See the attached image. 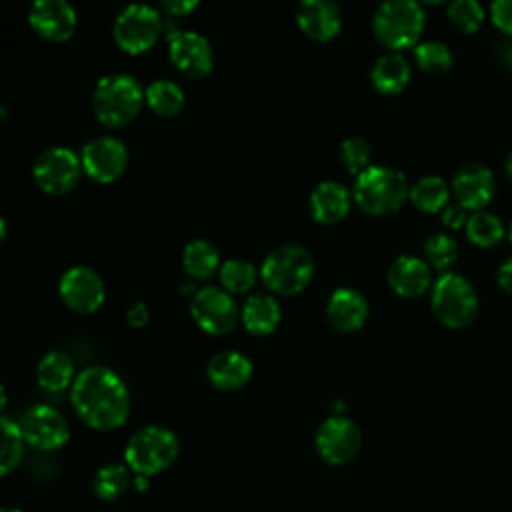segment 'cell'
<instances>
[{"instance_id": "1", "label": "cell", "mask_w": 512, "mask_h": 512, "mask_svg": "<svg viewBox=\"0 0 512 512\" xmlns=\"http://www.w3.org/2000/svg\"><path fill=\"white\" fill-rule=\"evenodd\" d=\"M76 414L96 430L120 428L130 412V396L120 376L106 366L84 368L70 386Z\"/></svg>"}, {"instance_id": "2", "label": "cell", "mask_w": 512, "mask_h": 512, "mask_svg": "<svg viewBox=\"0 0 512 512\" xmlns=\"http://www.w3.org/2000/svg\"><path fill=\"white\" fill-rule=\"evenodd\" d=\"M144 100L146 94L134 76L114 72L96 82L92 92V110L102 124L120 128L138 116Z\"/></svg>"}, {"instance_id": "3", "label": "cell", "mask_w": 512, "mask_h": 512, "mask_svg": "<svg viewBox=\"0 0 512 512\" xmlns=\"http://www.w3.org/2000/svg\"><path fill=\"white\" fill-rule=\"evenodd\" d=\"M410 186L406 176L390 166H368L352 186V198L358 208L372 216L396 212L408 198Z\"/></svg>"}, {"instance_id": "4", "label": "cell", "mask_w": 512, "mask_h": 512, "mask_svg": "<svg viewBox=\"0 0 512 512\" xmlns=\"http://www.w3.org/2000/svg\"><path fill=\"white\" fill-rule=\"evenodd\" d=\"M314 276L312 254L298 244H282L274 248L260 266V278L268 290L282 296L302 292Z\"/></svg>"}, {"instance_id": "5", "label": "cell", "mask_w": 512, "mask_h": 512, "mask_svg": "<svg viewBox=\"0 0 512 512\" xmlns=\"http://www.w3.org/2000/svg\"><path fill=\"white\" fill-rule=\"evenodd\" d=\"M178 452L180 444L172 430L164 426H144L130 436L124 448V460L132 472L150 478L170 468Z\"/></svg>"}, {"instance_id": "6", "label": "cell", "mask_w": 512, "mask_h": 512, "mask_svg": "<svg viewBox=\"0 0 512 512\" xmlns=\"http://www.w3.org/2000/svg\"><path fill=\"white\" fill-rule=\"evenodd\" d=\"M426 24L422 4L416 0H388L382 2L372 16V30L376 38L392 48L402 50L418 42Z\"/></svg>"}, {"instance_id": "7", "label": "cell", "mask_w": 512, "mask_h": 512, "mask_svg": "<svg viewBox=\"0 0 512 512\" xmlns=\"http://www.w3.org/2000/svg\"><path fill=\"white\" fill-rule=\"evenodd\" d=\"M430 306L440 324L458 330L474 322L478 314V294L464 276L444 272L432 284Z\"/></svg>"}, {"instance_id": "8", "label": "cell", "mask_w": 512, "mask_h": 512, "mask_svg": "<svg viewBox=\"0 0 512 512\" xmlns=\"http://www.w3.org/2000/svg\"><path fill=\"white\" fill-rule=\"evenodd\" d=\"M112 34L124 52L142 54L150 50L162 34L160 12L148 4H130L118 12Z\"/></svg>"}, {"instance_id": "9", "label": "cell", "mask_w": 512, "mask_h": 512, "mask_svg": "<svg viewBox=\"0 0 512 512\" xmlns=\"http://www.w3.org/2000/svg\"><path fill=\"white\" fill-rule=\"evenodd\" d=\"M82 170V160L70 148L52 146L36 156L32 176L42 192L60 196L78 184Z\"/></svg>"}, {"instance_id": "10", "label": "cell", "mask_w": 512, "mask_h": 512, "mask_svg": "<svg viewBox=\"0 0 512 512\" xmlns=\"http://www.w3.org/2000/svg\"><path fill=\"white\" fill-rule=\"evenodd\" d=\"M316 452L332 466L348 464L356 458L362 446V432L358 424L342 414L326 418L316 430Z\"/></svg>"}, {"instance_id": "11", "label": "cell", "mask_w": 512, "mask_h": 512, "mask_svg": "<svg viewBox=\"0 0 512 512\" xmlns=\"http://www.w3.org/2000/svg\"><path fill=\"white\" fill-rule=\"evenodd\" d=\"M190 314L204 332L214 336L228 334L238 324V306L234 298L218 286L200 288L192 298Z\"/></svg>"}, {"instance_id": "12", "label": "cell", "mask_w": 512, "mask_h": 512, "mask_svg": "<svg viewBox=\"0 0 512 512\" xmlns=\"http://www.w3.org/2000/svg\"><path fill=\"white\" fill-rule=\"evenodd\" d=\"M80 160L84 172L92 180L108 184L124 174L128 166V150L116 136H96L84 144Z\"/></svg>"}, {"instance_id": "13", "label": "cell", "mask_w": 512, "mask_h": 512, "mask_svg": "<svg viewBox=\"0 0 512 512\" xmlns=\"http://www.w3.org/2000/svg\"><path fill=\"white\" fill-rule=\"evenodd\" d=\"M168 58L176 70L192 80L208 76L214 66V52L208 38L192 30L172 32L168 36Z\"/></svg>"}, {"instance_id": "14", "label": "cell", "mask_w": 512, "mask_h": 512, "mask_svg": "<svg viewBox=\"0 0 512 512\" xmlns=\"http://www.w3.org/2000/svg\"><path fill=\"white\" fill-rule=\"evenodd\" d=\"M58 292L62 302L78 312V314H92L96 312L106 298L104 282L96 270L88 266H72L68 268L58 284Z\"/></svg>"}, {"instance_id": "15", "label": "cell", "mask_w": 512, "mask_h": 512, "mask_svg": "<svg viewBox=\"0 0 512 512\" xmlns=\"http://www.w3.org/2000/svg\"><path fill=\"white\" fill-rule=\"evenodd\" d=\"M20 430L26 444L38 450H58L70 438L66 418L46 404L30 408L20 420Z\"/></svg>"}, {"instance_id": "16", "label": "cell", "mask_w": 512, "mask_h": 512, "mask_svg": "<svg viewBox=\"0 0 512 512\" xmlns=\"http://www.w3.org/2000/svg\"><path fill=\"white\" fill-rule=\"evenodd\" d=\"M452 190L456 196V202L464 210L480 212L484 210L496 192V180L490 168L478 162H468L462 168L456 170L452 178Z\"/></svg>"}, {"instance_id": "17", "label": "cell", "mask_w": 512, "mask_h": 512, "mask_svg": "<svg viewBox=\"0 0 512 512\" xmlns=\"http://www.w3.org/2000/svg\"><path fill=\"white\" fill-rule=\"evenodd\" d=\"M34 32L50 42H64L76 30V10L66 0H36L28 10Z\"/></svg>"}, {"instance_id": "18", "label": "cell", "mask_w": 512, "mask_h": 512, "mask_svg": "<svg viewBox=\"0 0 512 512\" xmlns=\"http://www.w3.org/2000/svg\"><path fill=\"white\" fill-rule=\"evenodd\" d=\"M300 30L318 42L332 40L342 28V10L332 0H304L296 8Z\"/></svg>"}, {"instance_id": "19", "label": "cell", "mask_w": 512, "mask_h": 512, "mask_svg": "<svg viewBox=\"0 0 512 512\" xmlns=\"http://www.w3.org/2000/svg\"><path fill=\"white\" fill-rule=\"evenodd\" d=\"M326 318L338 332L360 330L368 318V300L356 288L342 286L330 294L326 304Z\"/></svg>"}, {"instance_id": "20", "label": "cell", "mask_w": 512, "mask_h": 512, "mask_svg": "<svg viewBox=\"0 0 512 512\" xmlns=\"http://www.w3.org/2000/svg\"><path fill=\"white\" fill-rule=\"evenodd\" d=\"M386 278L390 288L402 298H416L424 294L432 284V272L428 262L412 254H402L394 258L388 266Z\"/></svg>"}, {"instance_id": "21", "label": "cell", "mask_w": 512, "mask_h": 512, "mask_svg": "<svg viewBox=\"0 0 512 512\" xmlns=\"http://www.w3.org/2000/svg\"><path fill=\"white\" fill-rule=\"evenodd\" d=\"M206 376L218 390H238L252 378V362L248 356L236 350H222L208 360Z\"/></svg>"}, {"instance_id": "22", "label": "cell", "mask_w": 512, "mask_h": 512, "mask_svg": "<svg viewBox=\"0 0 512 512\" xmlns=\"http://www.w3.org/2000/svg\"><path fill=\"white\" fill-rule=\"evenodd\" d=\"M308 208L318 224H336L350 210V192L336 180H324L310 192Z\"/></svg>"}, {"instance_id": "23", "label": "cell", "mask_w": 512, "mask_h": 512, "mask_svg": "<svg viewBox=\"0 0 512 512\" xmlns=\"http://www.w3.org/2000/svg\"><path fill=\"white\" fill-rule=\"evenodd\" d=\"M280 318L282 310L276 298L270 294H252L240 310V320L244 328L254 336L272 334L278 328Z\"/></svg>"}, {"instance_id": "24", "label": "cell", "mask_w": 512, "mask_h": 512, "mask_svg": "<svg viewBox=\"0 0 512 512\" xmlns=\"http://www.w3.org/2000/svg\"><path fill=\"white\" fill-rule=\"evenodd\" d=\"M370 80L380 94H398L410 80V64L400 52L382 54L370 70Z\"/></svg>"}, {"instance_id": "25", "label": "cell", "mask_w": 512, "mask_h": 512, "mask_svg": "<svg viewBox=\"0 0 512 512\" xmlns=\"http://www.w3.org/2000/svg\"><path fill=\"white\" fill-rule=\"evenodd\" d=\"M36 380L48 392H60L72 386L76 378H74V364L70 356L60 350H52L44 354L36 368Z\"/></svg>"}, {"instance_id": "26", "label": "cell", "mask_w": 512, "mask_h": 512, "mask_svg": "<svg viewBox=\"0 0 512 512\" xmlns=\"http://www.w3.org/2000/svg\"><path fill=\"white\" fill-rule=\"evenodd\" d=\"M182 262H184V270L198 280H204L208 276H212L216 270H220V254L218 248L204 240V238H196L190 240L184 246L182 252Z\"/></svg>"}, {"instance_id": "27", "label": "cell", "mask_w": 512, "mask_h": 512, "mask_svg": "<svg viewBox=\"0 0 512 512\" xmlns=\"http://www.w3.org/2000/svg\"><path fill=\"white\" fill-rule=\"evenodd\" d=\"M448 184L444 182V178L436 176V174H428V176H422L420 180H416L412 186H410V202L420 210V212H426V214H432V212H440L448 206Z\"/></svg>"}, {"instance_id": "28", "label": "cell", "mask_w": 512, "mask_h": 512, "mask_svg": "<svg viewBox=\"0 0 512 512\" xmlns=\"http://www.w3.org/2000/svg\"><path fill=\"white\" fill-rule=\"evenodd\" d=\"M146 102L150 106V110L158 116H176L182 108H184V92L182 88L168 80V78H158V80H152L146 90Z\"/></svg>"}, {"instance_id": "29", "label": "cell", "mask_w": 512, "mask_h": 512, "mask_svg": "<svg viewBox=\"0 0 512 512\" xmlns=\"http://www.w3.org/2000/svg\"><path fill=\"white\" fill-rule=\"evenodd\" d=\"M464 228H466L468 240L478 248H492V246L500 244V240L504 238L502 220L496 214L486 212V210L472 212V216H468V222Z\"/></svg>"}, {"instance_id": "30", "label": "cell", "mask_w": 512, "mask_h": 512, "mask_svg": "<svg viewBox=\"0 0 512 512\" xmlns=\"http://www.w3.org/2000/svg\"><path fill=\"white\" fill-rule=\"evenodd\" d=\"M220 282L226 292L246 294L256 284L258 270L252 262L242 258H230L220 266Z\"/></svg>"}, {"instance_id": "31", "label": "cell", "mask_w": 512, "mask_h": 512, "mask_svg": "<svg viewBox=\"0 0 512 512\" xmlns=\"http://www.w3.org/2000/svg\"><path fill=\"white\" fill-rule=\"evenodd\" d=\"M132 484L130 472L124 464H106L94 474V492L102 500L120 498Z\"/></svg>"}, {"instance_id": "32", "label": "cell", "mask_w": 512, "mask_h": 512, "mask_svg": "<svg viewBox=\"0 0 512 512\" xmlns=\"http://www.w3.org/2000/svg\"><path fill=\"white\" fill-rule=\"evenodd\" d=\"M414 60H416L418 68L428 74H444L446 70H450L454 56H452V50L448 48V44H444L440 40H426V42L416 44Z\"/></svg>"}, {"instance_id": "33", "label": "cell", "mask_w": 512, "mask_h": 512, "mask_svg": "<svg viewBox=\"0 0 512 512\" xmlns=\"http://www.w3.org/2000/svg\"><path fill=\"white\" fill-rule=\"evenodd\" d=\"M24 436L20 424L2 416V452H0V472L2 476L10 474L22 460L24 452Z\"/></svg>"}, {"instance_id": "34", "label": "cell", "mask_w": 512, "mask_h": 512, "mask_svg": "<svg viewBox=\"0 0 512 512\" xmlns=\"http://www.w3.org/2000/svg\"><path fill=\"white\" fill-rule=\"evenodd\" d=\"M446 14L450 22L464 34H474L486 18L482 4L476 0H454L448 4Z\"/></svg>"}, {"instance_id": "35", "label": "cell", "mask_w": 512, "mask_h": 512, "mask_svg": "<svg viewBox=\"0 0 512 512\" xmlns=\"http://www.w3.org/2000/svg\"><path fill=\"white\" fill-rule=\"evenodd\" d=\"M424 258L436 270H448L458 258V244L448 234H432L424 242Z\"/></svg>"}, {"instance_id": "36", "label": "cell", "mask_w": 512, "mask_h": 512, "mask_svg": "<svg viewBox=\"0 0 512 512\" xmlns=\"http://www.w3.org/2000/svg\"><path fill=\"white\" fill-rule=\"evenodd\" d=\"M340 162L346 168V172L350 174H360L368 168L372 150L370 144L362 138V136H348L342 140L340 144Z\"/></svg>"}, {"instance_id": "37", "label": "cell", "mask_w": 512, "mask_h": 512, "mask_svg": "<svg viewBox=\"0 0 512 512\" xmlns=\"http://www.w3.org/2000/svg\"><path fill=\"white\" fill-rule=\"evenodd\" d=\"M492 24L506 36L512 38V0H496L490 6Z\"/></svg>"}, {"instance_id": "38", "label": "cell", "mask_w": 512, "mask_h": 512, "mask_svg": "<svg viewBox=\"0 0 512 512\" xmlns=\"http://www.w3.org/2000/svg\"><path fill=\"white\" fill-rule=\"evenodd\" d=\"M442 222L446 228L450 230H458L462 226H466L468 222V216H466V210L456 202V204H448L444 210H442Z\"/></svg>"}, {"instance_id": "39", "label": "cell", "mask_w": 512, "mask_h": 512, "mask_svg": "<svg viewBox=\"0 0 512 512\" xmlns=\"http://www.w3.org/2000/svg\"><path fill=\"white\" fill-rule=\"evenodd\" d=\"M148 318H150V312H148V306L144 302H134L128 310H126V322L134 328H142L148 324Z\"/></svg>"}, {"instance_id": "40", "label": "cell", "mask_w": 512, "mask_h": 512, "mask_svg": "<svg viewBox=\"0 0 512 512\" xmlns=\"http://www.w3.org/2000/svg\"><path fill=\"white\" fill-rule=\"evenodd\" d=\"M198 6V0H162L160 8L170 16H184Z\"/></svg>"}, {"instance_id": "41", "label": "cell", "mask_w": 512, "mask_h": 512, "mask_svg": "<svg viewBox=\"0 0 512 512\" xmlns=\"http://www.w3.org/2000/svg\"><path fill=\"white\" fill-rule=\"evenodd\" d=\"M496 282L500 286V290L508 296H512V256L506 258L500 268H498V274H496Z\"/></svg>"}, {"instance_id": "42", "label": "cell", "mask_w": 512, "mask_h": 512, "mask_svg": "<svg viewBox=\"0 0 512 512\" xmlns=\"http://www.w3.org/2000/svg\"><path fill=\"white\" fill-rule=\"evenodd\" d=\"M500 62L506 70L512 72V40L506 42L504 46H500Z\"/></svg>"}, {"instance_id": "43", "label": "cell", "mask_w": 512, "mask_h": 512, "mask_svg": "<svg viewBox=\"0 0 512 512\" xmlns=\"http://www.w3.org/2000/svg\"><path fill=\"white\" fill-rule=\"evenodd\" d=\"M504 174H506V178L512 182V150L508 152V156H506V160H504Z\"/></svg>"}, {"instance_id": "44", "label": "cell", "mask_w": 512, "mask_h": 512, "mask_svg": "<svg viewBox=\"0 0 512 512\" xmlns=\"http://www.w3.org/2000/svg\"><path fill=\"white\" fill-rule=\"evenodd\" d=\"M134 484H136V488H138V490H146V488H148V478H146V476H138V474H136Z\"/></svg>"}, {"instance_id": "45", "label": "cell", "mask_w": 512, "mask_h": 512, "mask_svg": "<svg viewBox=\"0 0 512 512\" xmlns=\"http://www.w3.org/2000/svg\"><path fill=\"white\" fill-rule=\"evenodd\" d=\"M0 238H2V240L6 238V222H4V220H0Z\"/></svg>"}, {"instance_id": "46", "label": "cell", "mask_w": 512, "mask_h": 512, "mask_svg": "<svg viewBox=\"0 0 512 512\" xmlns=\"http://www.w3.org/2000/svg\"><path fill=\"white\" fill-rule=\"evenodd\" d=\"M0 512H22V510H18V508H10V506H6V508H2Z\"/></svg>"}, {"instance_id": "47", "label": "cell", "mask_w": 512, "mask_h": 512, "mask_svg": "<svg viewBox=\"0 0 512 512\" xmlns=\"http://www.w3.org/2000/svg\"><path fill=\"white\" fill-rule=\"evenodd\" d=\"M506 234H508V240L512 242V222H510V226H508V232H506Z\"/></svg>"}]
</instances>
